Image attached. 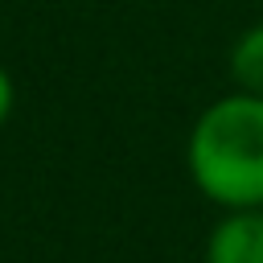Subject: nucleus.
Instances as JSON below:
<instances>
[{
  "mask_svg": "<svg viewBox=\"0 0 263 263\" xmlns=\"http://www.w3.org/2000/svg\"><path fill=\"white\" fill-rule=\"evenodd\" d=\"M230 74L247 95L263 99V25H255L238 37V45L230 53Z\"/></svg>",
  "mask_w": 263,
  "mask_h": 263,
  "instance_id": "obj_3",
  "label": "nucleus"
},
{
  "mask_svg": "<svg viewBox=\"0 0 263 263\" xmlns=\"http://www.w3.org/2000/svg\"><path fill=\"white\" fill-rule=\"evenodd\" d=\"M8 111H12V78H8L4 66H0V123L8 119Z\"/></svg>",
  "mask_w": 263,
  "mask_h": 263,
  "instance_id": "obj_4",
  "label": "nucleus"
},
{
  "mask_svg": "<svg viewBox=\"0 0 263 263\" xmlns=\"http://www.w3.org/2000/svg\"><path fill=\"white\" fill-rule=\"evenodd\" d=\"M205 263H263V205L230 210L205 242Z\"/></svg>",
  "mask_w": 263,
  "mask_h": 263,
  "instance_id": "obj_2",
  "label": "nucleus"
},
{
  "mask_svg": "<svg viewBox=\"0 0 263 263\" xmlns=\"http://www.w3.org/2000/svg\"><path fill=\"white\" fill-rule=\"evenodd\" d=\"M189 173L197 189L226 210L263 205V99L226 95L205 107L189 136Z\"/></svg>",
  "mask_w": 263,
  "mask_h": 263,
  "instance_id": "obj_1",
  "label": "nucleus"
}]
</instances>
